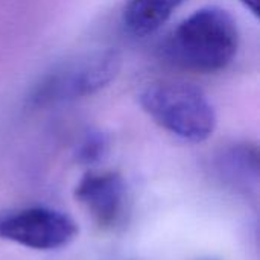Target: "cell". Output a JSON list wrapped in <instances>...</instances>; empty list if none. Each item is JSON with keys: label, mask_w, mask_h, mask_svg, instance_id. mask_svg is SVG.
Instances as JSON below:
<instances>
[{"label": "cell", "mask_w": 260, "mask_h": 260, "mask_svg": "<svg viewBox=\"0 0 260 260\" xmlns=\"http://www.w3.org/2000/svg\"><path fill=\"white\" fill-rule=\"evenodd\" d=\"M239 32L233 17L215 6L203 8L181 21L161 46L169 64L195 72L224 70L235 58Z\"/></svg>", "instance_id": "cell-1"}, {"label": "cell", "mask_w": 260, "mask_h": 260, "mask_svg": "<svg viewBox=\"0 0 260 260\" xmlns=\"http://www.w3.org/2000/svg\"><path fill=\"white\" fill-rule=\"evenodd\" d=\"M142 108L168 133L190 143L207 140L216 128L215 108L198 87L180 81L149 84L140 93Z\"/></svg>", "instance_id": "cell-2"}, {"label": "cell", "mask_w": 260, "mask_h": 260, "mask_svg": "<svg viewBox=\"0 0 260 260\" xmlns=\"http://www.w3.org/2000/svg\"><path fill=\"white\" fill-rule=\"evenodd\" d=\"M120 69L114 50H98L67 59L46 72L32 87L29 104L50 107L91 96L105 88Z\"/></svg>", "instance_id": "cell-3"}, {"label": "cell", "mask_w": 260, "mask_h": 260, "mask_svg": "<svg viewBox=\"0 0 260 260\" xmlns=\"http://www.w3.org/2000/svg\"><path fill=\"white\" fill-rule=\"evenodd\" d=\"M79 233L66 213L49 207H23L0 212V239L17 245L52 251L72 244Z\"/></svg>", "instance_id": "cell-4"}, {"label": "cell", "mask_w": 260, "mask_h": 260, "mask_svg": "<svg viewBox=\"0 0 260 260\" xmlns=\"http://www.w3.org/2000/svg\"><path fill=\"white\" fill-rule=\"evenodd\" d=\"M75 197L104 230L116 229L125 218L126 186L116 172L91 171L85 174L75 189Z\"/></svg>", "instance_id": "cell-5"}, {"label": "cell", "mask_w": 260, "mask_h": 260, "mask_svg": "<svg viewBox=\"0 0 260 260\" xmlns=\"http://www.w3.org/2000/svg\"><path fill=\"white\" fill-rule=\"evenodd\" d=\"M219 175L233 187L250 192L259 184V154L254 146L233 145L216 158Z\"/></svg>", "instance_id": "cell-6"}, {"label": "cell", "mask_w": 260, "mask_h": 260, "mask_svg": "<svg viewBox=\"0 0 260 260\" xmlns=\"http://www.w3.org/2000/svg\"><path fill=\"white\" fill-rule=\"evenodd\" d=\"M186 0H129L123 9L125 29L136 37H146L165 24Z\"/></svg>", "instance_id": "cell-7"}, {"label": "cell", "mask_w": 260, "mask_h": 260, "mask_svg": "<svg viewBox=\"0 0 260 260\" xmlns=\"http://www.w3.org/2000/svg\"><path fill=\"white\" fill-rule=\"evenodd\" d=\"M105 151H107L105 136L101 133H91L82 140L78 151V158L85 165H91L99 161L104 157Z\"/></svg>", "instance_id": "cell-8"}, {"label": "cell", "mask_w": 260, "mask_h": 260, "mask_svg": "<svg viewBox=\"0 0 260 260\" xmlns=\"http://www.w3.org/2000/svg\"><path fill=\"white\" fill-rule=\"evenodd\" d=\"M241 3H242L254 17L259 15V0H241Z\"/></svg>", "instance_id": "cell-9"}]
</instances>
